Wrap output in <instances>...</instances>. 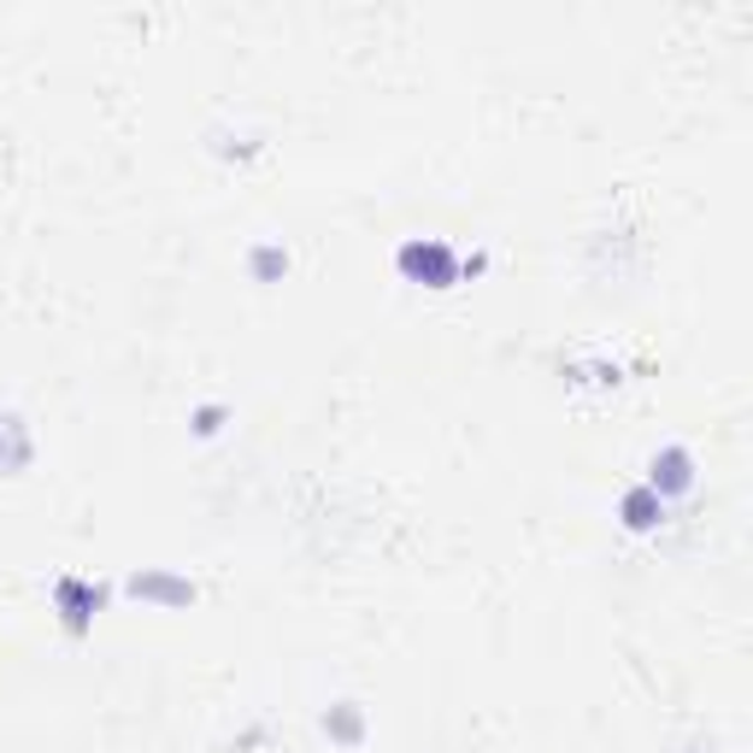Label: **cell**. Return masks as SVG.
I'll list each match as a JSON object with an SVG mask.
<instances>
[{
	"label": "cell",
	"instance_id": "1",
	"mask_svg": "<svg viewBox=\"0 0 753 753\" xmlns=\"http://www.w3.org/2000/svg\"><path fill=\"white\" fill-rule=\"evenodd\" d=\"M394 266H401L406 282H430V289H447V282H460V254L447 248L436 236H412L401 254H394Z\"/></svg>",
	"mask_w": 753,
	"mask_h": 753
},
{
	"label": "cell",
	"instance_id": "2",
	"mask_svg": "<svg viewBox=\"0 0 753 753\" xmlns=\"http://www.w3.org/2000/svg\"><path fill=\"white\" fill-rule=\"evenodd\" d=\"M101 600H106L101 582H83V577H60V582H53V607H60L65 636H83L94 625V612H101Z\"/></svg>",
	"mask_w": 753,
	"mask_h": 753
},
{
	"label": "cell",
	"instance_id": "3",
	"mask_svg": "<svg viewBox=\"0 0 753 753\" xmlns=\"http://www.w3.org/2000/svg\"><path fill=\"white\" fill-rule=\"evenodd\" d=\"M648 488H653V495L659 501H671V495H689V488H694V454H689V447H659V454L648 460Z\"/></svg>",
	"mask_w": 753,
	"mask_h": 753
},
{
	"label": "cell",
	"instance_id": "4",
	"mask_svg": "<svg viewBox=\"0 0 753 753\" xmlns=\"http://www.w3.org/2000/svg\"><path fill=\"white\" fill-rule=\"evenodd\" d=\"M124 595H136V600H159V607H195V582L188 577H172V571H136L124 582Z\"/></svg>",
	"mask_w": 753,
	"mask_h": 753
},
{
	"label": "cell",
	"instance_id": "5",
	"mask_svg": "<svg viewBox=\"0 0 753 753\" xmlns=\"http://www.w3.org/2000/svg\"><path fill=\"white\" fill-rule=\"evenodd\" d=\"M24 465H30V424L18 419L12 406H0V471L18 477Z\"/></svg>",
	"mask_w": 753,
	"mask_h": 753
},
{
	"label": "cell",
	"instance_id": "6",
	"mask_svg": "<svg viewBox=\"0 0 753 753\" xmlns=\"http://www.w3.org/2000/svg\"><path fill=\"white\" fill-rule=\"evenodd\" d=\"M618 518H625V530H659V524H666V501L642 483V488H630V495H625Z\"/></svg>",
	"mask_w": 753,
	"mask_h": 753
},
{
	"label": "cell",
	"instance_id": "7",
	"mask_svg": "<svg viewBox=\"0 0 753 753\" xmlns=\"http://www.w3.org/2000/svg\"><path fill=\"white\" fill-rule=\"evenodd\" d=\"M324 730H330L336 742H360V730H365V719H360V706H353V701H342V706H336L330 719H324Z\"/></svg>",
	"mask_w": 753,
	"mask_h": 753
},
{
	"label": "cell",
	"instance_id": "8",
	"mask_svg": "<svg viewBox=\"0 0 753 753\" xmlns=\"http://www.w3.org/2000/svg\"><path fill=\"white\" fill-rule=\"evenodd\" d=\"M282 271H289V254L282 248H254V277L259 282H277Z\"/></svg>",
	"mask_w": 753,
	"mask_h": 753
},
{
	"label": "cell",
	"instance_id": "9",
	"mask_svg": "<svg viewBox=\"0 0 753 753\" xmlns=\"http://www.w3.org/2000/svg\"><path fill=\"white\" fill-rule=\"evenodd\" d=\"M195 430H200V436H218V430H224V406H200L195 412Z\"/></svg>",
	"mask_w": 753,
	"mask_h": 753
}]
</instances>
